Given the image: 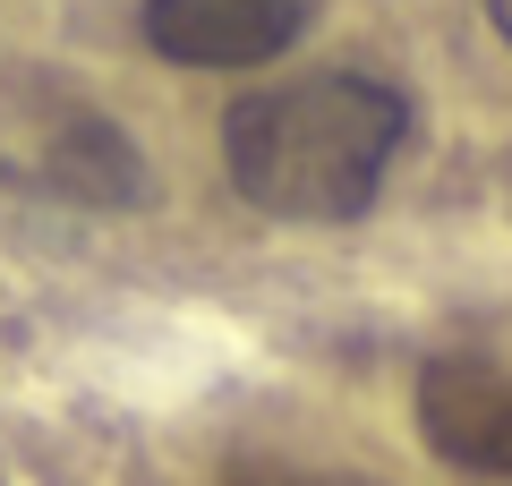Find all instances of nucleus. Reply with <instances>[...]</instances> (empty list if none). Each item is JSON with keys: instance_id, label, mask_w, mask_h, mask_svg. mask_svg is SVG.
Returning <instances> with one entry per match:
<instances>
[{"instance_id": "f03ea898", "label": "nucleus", "mask_w": 512, "mask_h": 486, "mask_svg": "<svg viewBox=\"0 0 512 486\" xmlns=\"http://www.w3.org/2000/svg\"><path fill=\"white\" fill-rule=\"evenodd\" d=\"M316 26V0H146L137 35L171 69H265Z\"/></svg>"}, {"instance_id": "7ed1b4c3", "label": "nucleus", "mask_w": 512, "mask_h": 486, "mask_svg": "<svg viewBox=\"0 0 512 486\" xmlns=\"http://www.w3.org/2000/svg\"><path fill=\"white\" fill-rule=\"evenodd\" d=\"M410 418H419L427 452L444 469H461L478 486H512V376L504 367H478V359L419 367Z\"/></svg>"}, {"instance_id": "20e7f679", "label": "nucleus", "mask_w": 512, "mask_h": 486, "mask_svg": "<svg viewBox=\"0 0 512 486\" xmlns=\"http://www.w3.org/2000/svg\"><path fill=\"white\" fill-rule=\"evenodd\" d=\"M52 180L69 188V197H94V205H128L146 197V171H137V154L120 145V128H69V145H60Z\"/></svg>"}, {"instance_id": "f257e3e1", "label": "nucleus", "mask_w": 512, "mask_h": 486, "mask_svg": "<svg viewBox=\"0 0 512 486\" xmlns=\"http://www.w3.org/2000/svg\"><path fill=\"white\" fill-rule=\"evenodd\" d=\"M410 137V103L384 77L316 69L256 86L222 111V171L274 222H359Z\"/></svg>"}, {"instance_id": "39448f33", "label": "nucleus", "mask_w": 512, "mask_h": 486, "mask_svg": "<svg viewBox=\"0 0 512 486\" xmlns=\"http://www.w3.org/2000/svg\"><path fill=\"white\" fill-rule=\"evenodd\" d=\"M487 18H495V35L512 43V0H487Z\"/></svg>"}]
</instances>
